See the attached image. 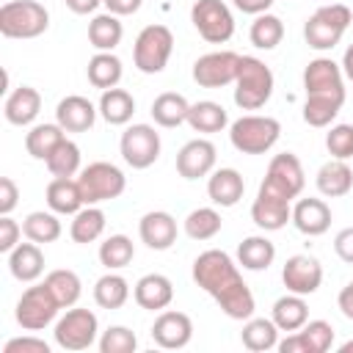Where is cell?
Returning <instances> with one entry per match:
<instances>
[{
    "label": "cell",
    "instance_id": "47",
    "mask_svg": "<svg viewBox=\"0 0 353 353\" xmlns=\"http://www.w3.org/2000/svg\"><path fill=\"white\" fill-rule=\"evenodd\" d=\"M138 347V336L127 325H110L99 336V350L102 353H132Z\"/></svg>",
    "mask_w": 353,
    "mask_h": 353
},
{
    "label": "cell",
    "instance_id": "22",
    "mask_svg": "<svg viewBox=\"0 0 353 353\" xmlns=\"http://www.w3.org/2000/svg\"><path fill=\"white\" fill-rule=\"evenodd\" d=\"M292 223L306 237L325 234L328 226H331V207L323 199H312V196L309 199H301L292 207Z\"/></svg>",
    "mask_w": 353,
    "mask_h": 353
},
{
    "label": "cell",
    "instance_id": "42",
    "mask_svg": "<svg viewBox=\"0 0 353 353\" xmlns=\"http://www.w3.org/2000/svg\"><path fill=\"white\" fill-rule=\"evenodd\" d=\"M248 39L256 50H273L281 44L284 39V22L276 17V14H259L254 22H251V30H248Z\"/></svg>",
    "mask_w": 353,
    "mask_h": 353
},
{
    "label": "cell",
    "instance_id": "34",
    "mask_svg": "<svg viewBox=\"0 0 353 353\" xmlns=\"http://www.w3.org/2000/svg\"><path fill=\"white\" fill-rule=\"evenodd\" d=\"M99 113H102V119L108 124H116V127L127 124L132 119V113H135V99L124 88H108L99 97Z\"/></svg>",
    "mask_w": 353,
    "mask_h": 353
},
{
    "label": "cell",
    "instance_id": "8",
    "mask_svg": "<svg viewBox=\"0 0 353 353\" xmlns=\"http://www.w3.org/2000/svg\"><path fill=\"white\" fill-rule=\"evenodd\" d=\"M303 185H306V176H303L301 160H298L292 152H281V154H276V157L268 163V174H265V179H262L259 190L292 201V199L301 196Z\"/></svg>",
    "mask_w": 353,
    "mask_h": 353
},
{
    "label": "cell",
    "instance_id": "18",
    "mask_svg": "<svg viewBox=\"0 0 353 353\" xmlns=\"http://www.w3.org/2000/svg\"><path fill=\"white\" fill-rule=\"evenodd\" d=\"M176 221L165 210H152L138 223V234L152 251H168L176 243Z\"/></svg>",
    "mask_w": 353,
    "mask_h": 353
},
{
    "label": "cell",
    "instance_id": "14",
    "mask_svg": "<svg viewBox=\"0 0 353 353\" xmlns=\"http://www.w3.org/2000/svg\"><path fill=\"white\" fill-rule=\"evenodd\" d=\"M281 281L287 287V292H295V295H312L320 290L323 284V265L309 256V254H295L284 262L281 268Z\"/></svg>",
    "mask_w": 353,
    "mask_h": 353
},
{
    "label": "cell",
    "instance_id": "39",
    "mask_svg": "<svg viewBox=\"0 0 353 353\" xmlns=\"http://www.w3.org/2000/svg\"><path fill=\"white\" fill-rule=\"evenodd\" d=\"M61 221H58V212H44V210H36L30 212L25 221H22V234L33 243H55L61 237Z\"/></svg>",
    "mask_w": 353,
    "mask_h": 353
},
{
    "label": "cell",
    "instance_id": "1",
    "mask_svg": "<svg viewBox=\"0 0 353 353\" xmlns=\"http://www.w3.org/2000/svg\"><path fill=\"white\" fill-rule=\"evenodd\" d=\"M193 281L221 306V312L232 320H248L254 317L256 301L248 284L243 281L234 259L221 251L210 248L193 259Z\"/></svg>",
    "mask_w": 353,
    "mask_h": 353
},
{
    "label": "cell",
    "instance_id": "2",
    "mask_svg": "<svg viewBox=\"0 0 353 353\" xmlns=\"http://www.w3.org/2000/svg\"><path fill=\"white\" fill-rule=\"evenodd\" d=\"M353 25V11L342 3H325L320 6L303 25V39L312 50H334L345 30Z\"/></svg>",
    "mask_w": 353,
    "mask_h": 353
},
{
    "label": "cell",
    "instance_id": "33",
    "mask_svg": "<svg viewBox=\"0 0 353 353\" xmlns=\"http://www.w3.org/2000/svg\"><path fill=\"white\" fill-rule=\"evenodd\" d=\"M188 124L196 130V132H221L226 124H229V116L223 110V105L212 102V99H201V102H193L190 105V113H188Z\"/></svg>",
    "mask_w": 353,
    "mask_h": 353
},
{
    "label": "cell",
    "instance_id": "26",
    "mask_svg": "<svg viewBox=\"0 0 353 353\" xmlns=\"http://www.w3.org/2000/svg\"><path fill=\"white\" fill-rule=\"evenodd\" d=\"M8 270L17 281H36L44 273V254L39 248V243H19L11 254H8Z\"/></svg>",
    "mask_w": 353,
    "mask_h": 353
},
{
    "label": "cell",
    "instance_id": "28",
    "mask_svg": "<svg viewBox=\"0 0 353 353\" xmlns=\"http://www.w3.org/2000/svg\"><path fill=\"white\" fill-rule=\"evenodd\" d=\"M276 259V245L262 237V234H251L237 245V265H243V270H268Z\"/></svg>",
    "mask_w": 353,
    "mask_h": 353
},
{
    "label": "cell",
    "instance_id": "54",
    "mask_svg": "<svg viewBox=\"0 0 353 353\" xmlns=\"http://www.w3.org/2000/svg\"><path fill=\"white\" fill-rule=\"evenodd\" d=\"M234 3V8L237 11H243V14H265L270 6H273V0H232Z\"/></svg>",
    "mask_w": 353,
    "mask_h": 353
},
{
    "label": "cell",
    "instance_id": "5",
    "mask_svg": "<svg viewBox=\"0 0 353 353\" xmlns=\"http://www.w3.org/2000/svg\"><path fill=\"white\" fill-rule=\"evenodd\" d=\"M281 135V124L273 116H240L237 121H232L229 127V141L237 152L243 154H265L268 149H273V143Z\"/></svg>",
    "mask_w": 353,
    "mask_h": 353
},
{
    "label": "cell",
    "instance_id": "45",
    "mask_svg": "<svg viewBox=\"0 0 353 353\" xmlns=\"http://www.w3.org/2000/svg\"><path fill=\"white\" fill-rule=\"evenodd\" d=\"M44 163L52 176H74V174H80V146L74 141L63 138Z\"/></svg>",
    "mask_w": 353,
    "mask_h": 353
},
{
    "label": "cell",
    "instance_id": "10",
    "mask_svg": "<svg viewBox=\"0 0 353 353\" xmlns=\"http://www.w3.org/2000/svg\"><path fill=\"white\" fill-rule=\"evenodd\" d=\"M190 22L210 44H226L234 33V17L223 0H196L190 8Z\"/></svg>",
    "mask_w": 353,
    "mask_h": 353
},
{
    "label": "cell",
    "instance_id": "32",
    "mask_svg": "<svg viewBox=\"0 0 353 353\" xmlns=\"http://www.w3.org/2000/svg\"><path fill=\"white\" fill-rule=\"evenodd\" d=\"M240 339H243V347H248L254 353L273 350L279 345V325L268 317H248L240 331Z\"/></svg>",
    "mask_w": 353,
    "mask_h": 353
},
{
    "label": "cell",
    "instance_id": "31",
    "mask_svg": "<svg viewBox=\"0 0 353 353\" xmlns=\"http://www.w3.org/2000/svg\"><path fill=\"white\" fill-rule=\"evenodd\" d=\"M121 36H124V28H121L119 17L110 11L97 14L88 22V41H91V47H97V52H113L121 44Z\"/></svg>",
    "mask_w": 353,
    "mask_h": 353
},
{
    "label": "cell",
    "instance_id": "52",
    "mask_svg": "<svg viewBox=\"0 0 353 353\" xmlns=\"http://www.w3.org/2000/svg\"><path fill=\"white\" fill-rule=\"evenodd\" d=\"M334 251H336V256H339L342 262L353 265V226L342 229V232L334 237Z\"/></svg>",
    "mask_w": 353,
    "mask_h": 353
},
{
    "label": "cell",
    "instance_id": "58",
    "mask_svg": "<svg viewBox=\"0 0 353 353\" xmlns=\"http://www.w3.org/2000/svg\"><path fill=\"white\" fill-rule=\"evenodd\" d=\"M350 350H353V339L345 342V345H339V353H350Z\"/></svg>",
    "mask_w": 353,
    "mask_h": 353
},
{
    "label": "cell",
    "instance_id": "20",
    "mask_svg": "<svg viewBox=\"0 0 353 353\" xmlns=\"http://www.w3.org/2000/svg\"><path fill=\"white\" fill-rule=\"evenodd\" d=\"M97 110H99V108H94L91 99H85V97H80V94H69V97H63V99L58 102V108H55V121H58L66 132H85V130L94 127Z\"/></svg>",
    "mask_w": 353,
    "mask_h": 353
},
{
    "label": "cell",
    "instance_id": "4",
    "mask_svg": "<svg viewBox=\"0 0 353 353\" xmlns=\"http://www.w3.org/2000/svg\"><path fill=\"white\" fill-rule=\"evenodd\" d=\"M50 28V11L39 0H8L0 6V33L6 39H36Z\"/></svg>",
    "mask_w": 353,
    "mask_h": 353
},
{
    "label": "cell",
    "instance_id": "51",
    "mask_svg": "<svg viewBox=\"0 0 353 353\" xmlns=\"http://www.w3.org/2000/svg\"><path fill=\"white\" fill-rule=\"evenodd\" d=\"M19 201V188L11 176H0V215H11Z\"/></svg>",
    "mask_w": 353,
    "mask_h": 353
},
{
    "label": "cell",
    "instance_id": "49",
    "mask_svg": "<svg viewBox=\"0 0 353 353\" xmlns=\"http://www.w3.org/2000/svg\"><path fill=\"white\" fill-rule=\"evenodd\" d=\"M19 234H22V226L11 215H0V251L3 254H11L19 245Z\"/></svg>",
    "mask_w": 353,
    "mask_h": 353
},
{
    "label": "cell",
    "instance_id": "21",
    "mask_svg": "<svg viewBox=\"0 0 353 353\" xmlns=\"http://www.w3.org/2000/svg\"><path fill=\"white\" fill-rule=\"evenodd\" d=\"M251 221L265 232H279L287 226V221H292V207L287 199H279V196L259 190L254 204H251Z\"/></svg>",
    "mask_w": 353,
    "mask_h": 353
},
{
    "label": "cell",
    "instance_id": "36",
    "mask_svg": "<svg viewBox=\"0 0 353 353\" xmlns=\"http://www.w3.org/2000/svg\"><path fill=\"white\" fill-rule=\"evenodd\" d=\"M121 61L113 55V52H97L91 61H88V69H85V74H88V83L94 85V88H102V91H108V88H116L119 85V80H121Z\"/></svg>",
    "mask_w": 353,
    "mask_h": 353
},
{
    "label": "cell",
    "instance_id": "38",
    "mask_svg": "<svg viewBox=\"0 0 353 353\" xmlns=\"http://www.w3.org/2000/svg\"><path fill=\"white\" fill-rule=\"evenodd\" d=\"M342 105H345V99H336V97H328V94H306L303 121L309 127H328L339 116Z\"/></svg>",
    "mask_w": 353,
    "mask_h": 353
},
{
    "label": "cell",
    "instance_id": "24",
    "mask_svg": "<svg viewBox=\"0 0 353 353\" xmlns=\"http://www.w3.org/2000/svg\"><path fill=\"white\" fill-rule=\"evenodd\" d=\"M245 193V179L240 171L234 168H218L212 171L210 182H207V196L212 204L218 207H234Z\"/></svg>",
    "mask_w": 353,
    "mask_h": 353
},
{
    "label": "cell",
    "instance_id": "16",
    "mask_svg": "<svg viewBox=\"0 0 353 353\" xmlns=\"http://www.w3.org/2000/svg\"><path fill=\"white\" fill-rule=\"evenodd\" d=\"M215 157H218V152H215L212 141H207V138H193V141H188V143L176 152V171H179V176H185V179H201V176L212 174Z\"/></svg>",
    "mask_w": 353,
    "mask_h": 353
},
{
    "label": "cell",
    "instance_id": "6",
    "mask_svg": "<svg viewBox=\"0 0 353 353\" xmlns=\"http://www.w3.org/2000/svg\"><path fill=\"white\" fill-rule=\"evenodd\" d=\"M77 185H80V193H83L85 204H102V201L119 199L124 193L127 176L119 165L97 160V163H88L85 168H80Z\"/></svg>",
    "mask_w": 353,
    "mask_h": 353
},
{
    "label": "cell",
    "instance_id": "17",
    "mask_svg": "<svg viewBox=\"0 0 353 353\" xmlns=\"http://www.w3.org/2000/svg\"><path fill=\"white\" fill-rule=\"evenodd\" d=\"M152 339L165 350H179L193 339V323L185 312H176V309L160 312L152 325Z\"/></svg>",
    "mask_w": 353,
    "mask_h": 353
},
{
    "label": "cell",
    "instance_id": "43",
    "mask_svg": "<svg viewBox=\"0 0 353 353\" xmlns=\"http://www.w3.org/2000/svg\"><path fill=\"white\" fill-rule=\"evenodd\" d=\"M135 256V245L127 234H110L105 237V243H99V262L108 270H121L132 262Z\"/></svg>",
    "mask_w": 353,
    "mask_h": 353
},
{
    "label": "cell",
    "instance_id": "23",
    "mask_svg": "<svg viewBox=\"0 0 353 353\" xmlns=\"http://www.w3.org/2000/svg\"><path fill=\"white\" fill-rule=\"evenodd\" d=\"M41 110V94L33 88V85H19L14 88L8 97H6V105H3V113L8 119V124L14 127H25L30 124Z\"/></svg>",
    "mask_w": 353,
    "mask_h": 353
},
{
    "label": "cell",
    "instance_id": "53",
    "mask_svg": "<svg viewBox=\"0 0 353 353\" xmlns=\"http://www.w3.org/2000/svg\"><path fill=\"white\" fill-rule=\"evenodd\" d=\"M105 3V8L110 11V14H116V17H130V14H135L141 6H143V0H102Z\"/></svg>",
    "mask_w": 353,
    "mask_h": 353
},
{
    "label": "cell",
    "instance_id": "30",
    "mask_svg": "<svg viewBox=\"0 0 353 353\" xmlns=\"http://www.w3.org/2000/svg\"><path fill=\"white\" fill-rule=\"evenodd\" d=\"M270 320L279 325V331H298L303 328V323L309 320V306L303 301V295H295V292H287L281 295L276 303H273V314Z\"/></svg>",
    "mask_w": 353,
    "mask_h": 353
},
{
    "label": "cell",
    "instance_id": "40",
    "mask_svg": "<svg viewBox=\"0 0 353 353\" xmlns=\"http://www.w3.org/2000/svg\"><path fill=\"white\" fill-rule=\"evenodd\" d=\"M105 232V212L97 204H85L80 212H74V221L69 226V234L74 243H94Z\"/></svg>",
    "mask_w": 353,
    "mask_h": 353
},
{
    "label": "cell",
    "instance_id": "9",
    "mask_svg": "<svg viewBox=\"0 0 353 353\" xmlns=\"http://www.w3.org/2000/svg\"><path fill=\"white\" fill-rule=\"evenodd\" d=\"M58 309H63V306L58 303V298L52 295L47 281H41V284H33L22 292V298L17 301L14 317L25 331H41L55 320Z\"/></svg>",
    "mask_w": 353,
    "mask_h": 353
},
{
    "label": "cell",
    "instance_id": "35",
    "mask_svg": "<svg viewBox=\"0 0 353 353\" xmlns=\"http://www.w3.org/2000/svg\"><path fill=\"white\" fill-rule=\"evenodd\" d=\"M127 298H130V284H127L124 276L108 270L105 276L97 279V284H94L97 306H102V309H121L127 303Z\"/></svg>",
    "mask_w": 353,
    "mask_h": 353
},
{
    "label": "cell",
    "instance_id": "29",
    "mask_svg": "<svg viewBox=\"0 0 353 353\" xmlns=\"http://www.w3.org/2000/svg\"><path fill=\"white\" fill-rule=\"evenodd\" d=\"M152 119H154V124H160V127H179V124H185L188 121V113H190V102L182 97V94H176V91H163L160 97H154V102H152Z\"/></svg>",
    "mask_w": 353,
    "mask_h": 353
},
{
    "label": "cell",
    "instance_id": "37",
    "mask_svg": "<svg viewBox=\"0 0 353 353\" xmlns=\"http://www.w3.org/2000/svg\"><path fill=\"white\" fill-rule=\"evenodd\" d=\"M66 130L55 121V124H36V127H30V132L25 135V149H28V154L30 157H36V160H47L50 154H52V149L66 138L63 135Z\"/></svg>",
    "mask_w": 353,
    "mask_h": 353
},
{
    "label": "cell",
    "instance_id": "57",
    "mask_svg": "<svg viewBox=\"0 0 353 353\" xmlns=\"http://www.w3.org/2000/svg\"><path fill=\"white\" fill-rule=\"evenodd\" d=\"M342 72H345V77L347 80H353V44L345 50V55H342Z\"/></svg>",
    "mask_w": 353,
    "mask_h": 353
},
{
    "label": "cell",
    "instance_id": "7",
    "mask_svg": "<svg viewBox=\"0 0 353 353\" xmlns=\"http://www.w3.org/2000/svg\"><path fill=\"white\" fill-rule=\"evenodd\" d=\"M174 52V33L165 25H146L132 47V61L143 74H160Z\"/></svg>",
    "mask_w": 353,
    "mask_h": 353
},
{
    "label": "cell",
    "instance_id": "56",
    "mask_svg": "<svg viewBox=\"0 0 353 353\" xmlns=\"http://www.w3.org/2000/svg\"><path fill=\"white\" fill-rule=\"evenodd\" d=\"M99 3L102 0H66L69 11H74V14H91V11H97Z\"/></svg>",
    "mask_w": 353,
    "mask_h": 353
},
{
    "label": "cell",
    "instance_id": "25",
    "mask_svg": "<svg viewBox=\"0 0 353 353\" xmlns=\"http://www.w3.org/2000/svg\"><path fill=\"white\" fill-rule=\"evenodd\" d=\"M47 207L58 215H74L85 207L83 201V193H80V185L77 179L72 176H55L50 185H47Z\"/></svg>",
    "mask_w": 353,
    "mask_h": 353
},
{
    "label": "cell",
    "instance_id": "44",
    "mask_svg": "<svg viewBox=\"0 0 353 353\" xmlns=\"http://www.w3.org/2000/svg\"><path fill=\"white\" fill-rule=\"evenodd\" d=\"M221 212L215 207H199L185 218V234L190 240H212L221 232Z\"/></svg>",
    "mask_w": 353,
    "mask_h": 353
},
{
    "label": "cell",
    "instance_id": "11",
    "mask_svg": "<svg viewBox=\"0 0 353 353\" xmlns=\"http://www.w3.org/2000/svg\"><path fill=\"white\" fill-rule=\"evenodd\" d=\"M99 320L91 309H66V314L55 323V345L63 350H85L97 342Z\"/></svg>",
    "mask_w": 353,
    "mask_h": 353
},
{
    "label": "cell",
    "instance_id": "13",
    "mask_svg": "<svg viewBox=\"0 0 353 353\" xmlns=\"http://www.w3.org/2000/svg\"><path fill=\"white\" fill-rule=\"evenodd\" d=\"M240 58L232 50H218V52H207L201 58H196L193 63V80L201 88H221L237 80L240 72Z\"/></svg>",
    "mask_w": 353,
    "mask_h": 353
},
{
    "label": "cell",
    "instance_id": "12",
    "mask_svg": "<svg viewBox=\"0 0 353 353\" xmlns=\"http://www.w3.org/2000/svg\"><path fill=\"white\" fill-rule=\"evenodd\" d=\"M121 157L132 168H149L160 157V132L152 124H132L121 132Z\"/></svg>",
    "mask_w": 353,
    "mask_h": 353
},
{
    "label": "cell",
    "instance_id": "55",
    "mask_svg": "<svg viewBox=\"0 0 353 353\" xmlns=\"http://www.w3.org/2000/svg\"><path fill=\"white\" fill-rule=\"evenodd\" d=\"M336 303H339L342 314H345L347 320H353V281H350V284H345V287L339 290V298H336Z\"/></svg>",
    "mask_w": 353,
    "mask_h": 353
},
{
    "label": "cell",
    "instance_id": "19",
    "mask_svg": "<svg viewBox=\"0 0 353 353\" xmlns=\"http://www.w3.org/2000/svg\"><path fill=\"white\" fill-rule=\"evenodd\" d=\"M132 295H135V303H138L141 309L163 312V309H168L171 301H174V284H171V279L163 276V273H146V276H141V279L135 281Z\"/></svg>",
    "mask_w": 353,
    "mask_h": 353
},
{
    "label": "cell",
    "instance_id": "15",
    "mask_svg": "<svg viewBox=\"0 0 353 353\" xmlns=\"http://www.w3.org/2000/svg\"><path fill=\"white\" fill-rule=\"evenodd\" d=\"M303 88L306 94H328L345 99V72L331 58H314L303 69Z\"/></svg>",
    "mask_w": 353,
    "mask_h": 353
},
{
    "label": "cell",
    "instance_id": "50",
    "mask_svg": "<svg viewBox=\"0 0 353 353\" xmlns=\"http://www.w3.org/2000/svg\"><path fill=\"white\" fill-rule=\"evenodd\" d=\"M3 353H50V345L39 336H14L3 345Z\"/></svg>",
    "mask_w": 353,
    "mask_h": 353
},
{
    "label": "cell",
    "instance_id": "48",
    "mask_svg": "<svg viewBox=\"0 0 353 353\" xmlns=\"http://www.w3.org/2000/svg\"><path fill=\"white\" fill-rule=\"evenodd\" d=\"M325 149L336 160L353 157V124H334L325 135Z\"/></svg>",
    "mask_w": 353,
    "mask_h": 353
},
{
    "label": "cell",
    "instance_id": "27",
    "mask_svg": "<svg viewBox=\"0 0 353 353\" xmlns=\"http://www.w3.org/2000/svg\"><path fill=\"white\" fill-rule=\"evenodd\" d=\"M353 188V168L345 163V160H328L320 165L317 171V190L328 199H339V196H347Z\"/></svg>",
    "mask_w": 353,
    "mask_h": 353
},
{
    "label": "cell",
    "instance_id": "41",
    "mask_svg": "<svg viewBox=\"0 0 353 353\" xmlns=\"http://www.w3.org/2000/svg\"><path fill=\"white\" fill-rule=\"evenodd\" d=\"M47 287L52 290V295L58 298V303L63 309L74 306L80 301V292H83V284H80V276L69 268H58V270H50L47 273Z\"/></svg>",
    "mask_w": 353,
    "mask_h": 353
},
{
    "label": "cell",
    "instance_id": "46",
    "mask_svg": "<svg viewBox=\"0 0 353 353\" xmlns=\"http://www.w3.org/2000/svg\"><path fill=\"white\" fill-rule=\"evenodd\" d=\"M301 336L309 345V353H325L334 345V325L328 320H306L303 328H298Z\"/></svg>",
    "mask_w": 353,
    "mask_h": 353
},
{
    "label": "cell",
    "instance_id": "3",
    "mask_svg": "<svg viewBox=\"0 0 353 353\" xmlns=\"http://www.w3.org/2000/svg\"><path fill=\"white\" fill-rule=\"evenodd\" d=\"M273 72L265 61L254 58V55H243L240 58V72L234 80V102L243 110H259L268 105L270 94H273Z\"/></svg>",
    "mask_w": 353,
    "mask_h": 353
}]
</instances>
